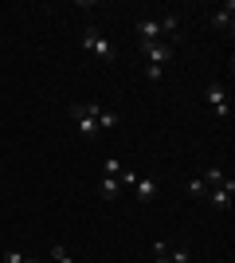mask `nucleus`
<instances>
[{
	"label": "nucleus",
	"mask_w": 235,
	"mask_h": 263,
	"mask_svg": "<svg viewBox=\"0 0 235 263\" xmlns=\"http://www.w3.org/2000/svg\"><path fill=\"white\" fill-rule=\"evenodd\" d=\"M82 47H87L94 59H102V63H114V59H118V47H114L98 28H87V32H82Z\"/></svg>",
	"instance_id": "nucleus-1"
},
{
	"label": "nucleus",
	"mask_w": 235,
	"mask_h": 263,
	"mask_svg": "<svg viewBox=\"0 0 235 263\" xmlns=\"http://www.w3.org/2000/svg\"><path fill=\"white\" fill-rule=\"evenodd\" d=\"M98 102H78V106H71V118L78 122V134L82 138H98Z\"/></svg>",
	"instance_id": "nucleus-2"
},
{
	"label": "nucleus",
	"mask_w": 235,
	"mask_h": 263,
	"mask_svg": "<svg viewBox=\"0 0 235 263\" xmlns=\"http://www.w3.org/2000/svg\"><path fill=\"white\" fill-rule=\"evenodd\" d=\"M204 95H208V106H212V114H216L220 122H227V114H231V99H227L224 83H220V79H212V83L204 87Z\"/></svg>",
	"instance_id": "nucleus-3"
},
{
	"label": "nucleus",
	"mask_w": 235,
	"mask_h": 263,
	"mask_svg": "<svg viewBox=\"0 0 235 263\" xmlns=\"http://www.w3.org/2000/svg\"><path fill=\"white\" fill-rule=\"evenodd\" d=\"M137 40H141V51L165 44V40H161V24H157V16H141V20H137Z\"/></svg>",
	"instance_id": "nucleus-4"
},
{
	"label": "nucleus",
	"mask_w": 235,
	"mask_h": 263,
	"mask_svg": "<svg viewBox=\"0 0 235 263\" xmlns=\"http://www.w3.org/2000/svg\"><path fill=\"white\" fill-rule=\"evenodd\" d=\"M231 193H235V185L227 181V185H216V189H208V197H204V200H208V204H212L216 212H227V209H231Z\"/></svg>",
	"instance_id": "nucleus-5"
},
{
	"label": "nucleus",
	"mask_w": 235,
	"mask_h": 263,
	"mask_svg": "<svg viewBox=\"0 0 235 263\" xmlns=\"http://www.w3.org/2000/svg\"><path fill=\"white\" fill-rule=\"evenodd\" d=\"M134 193H137L141 204H149V200H157V181H153V177H137V181H134Z\"/></svg>",
	"instance_id": "nucleus-6"
},
{
	"label": "nucleus",
	"mask_w": 235,
	"mask_h": 263,
	"mask_svg": "<svg viewBox=\"0 0 235 263\" xmlns=\"http://www.w3.org/2000/svg\"><path fill=\"white\" fill-rule=\"evenodd\" d=\"M145 55H149V63L165 67L168 59H173V44H157V47H145Z\"/></svg>",
	"instance_id": "nucleus-7"
},
{
	"label": "nucleus",
	"mask_w": 235,
	"mask_h": 263,
	"mask_svg": "<svg viewBox=\"0 0 235 263\" xmlns=\"http://www.w3.org/2000/svg\"><path fill=\"white\" fill-rule=\"evenodd\" d=\"M98 193H102V200H114L118 193H122V181H118V177H102V181H98Z\"/></svg>",
	"instance_id": "nucleus-8"
},
{
	"label": "nucleus",
	"mask_w": 235,
	"mask_h": 263,
	"mask_svg": "<svg viewBox=\"0 0 235 263\" xmlns=\"http://www.w3.org/2000/svg\"><path fill=\"white\" fill-rule=\"evenodd\" d=\"M231 12H235V4H224L220 12H212V24L216 28H231Z\"/></svg>",
	"instance_id": "nucleus-9"
},
{
	"label": "nucleus",
	"mask_w": 235,
	"mask_h": 263,
	"mask_svg": "<svg viewBox=\"0 0 235 263\" xmlns=\"http://www.w3.org/2000/svg\"><path fill=\"white\" fill-rule=\"evenodd\" d=\"M118 126V110H98V134Z\"/></svg>",
	"instance_id": "nucleus-10"
},
{
	"label": "nucleus",
	"mask_w": 235,
	"mask_h": 263,
	"mask_svg": "<svg viewBox=\"0 0 235 263\" xmlns=\"http://www.w3.org/2000/svg\"><path fill=\"white\" fill-rule=\"evenodd\" d=\"M122 169L125 165L118 161V157H106V161H102V177H122Z\"/></svg>",
	"instance_id": "nucleus-11"
},
{
	"label": "nucleus",
	"mask_w": 235,
	"mask_h": 263,
	"mask_svg": "<svg viewBox=\"0 0 235 263\" xmlns=\"http://www.w3.org/2000/svg\"><path fill=\"white\" fill-rule=\"evenodd\" d=\"M204 181H208V189H216V185H224V169L220 165H212L208 173H204Z\"/></svg>",
	"instance_id": "nucleus-12"
},
{
	"label": "nucleus",
	"mask_w": 235,
	"mask_h": 263,
	"mask_svg": "<svg viewBox=\"0 0 235 263\" xmlns=\"http://www.w3.org/2000/svg\"><path fill=\"white\" fill-rule=\"evenodd\" d=\"M188 193H192V197H208V181H204V177H192V181H188Z\"/></svg>",
	"instance_id": "nucleus-13"
},
{
	"label": "nucleus",
	"mask_w": 235,
	"mask_h": 263,
	"mask_svg": "<svg viewBox=\"0 0 235 263\" xmlns=\"http://www.w3.org/2000/svg\"><path fill=\"white\" fill-rule=\"evenodd\" d=\"M51 259H55V263H75V259H71V252L63 248V243H55V248H51Z\"/></svg>",
	"instance_id": "nucleus-14"
},
{
	"label": "nucleus",
	"mask_w": 235,
	"mask_h": 263,
	"mask_svg": "<svg viewBox=\"0 0 235 263\" xmlns=\"http://www.w3.org/2000/svg\"><path fill=\"white\" fill-rule=\"evenodd\" d=\"M161 75H165V67H157V63L145 67V79H149V83H161Z\"/></svg>",
	"instance_id": "nucleus-15"
},
{
	"label": "nucleus",
	"mask_w": 235,
	"mask_h": 263,
	"mask_svg": "<svg viewBox=\"0 0 235 263\" xmlns=\"http://www.w3.org/2000/svg\"><path fill=\"white\" fill-rule=\"evenodd\" d=\"M4 263H24V252H16V248H8V252H4Z\"/></svg>",
	"instance_id": "nucleus-16"
},
{
	"label": "nucleus",
	"mask_w": 235,
	"mask_h": 263,
	"mask_svg": "<svg viewBox=\"0 0 235 263\" xmlns=\"http://www.w3.org/2000/svg\"><path fill=\"white\" fill-rule=\"evenodd\" d=\"M118 181H122V185H130V189H134V181H137V173H134V169H122V177H118Z\"/></svg>",
	"instance_id": "nucleus-17"
},
{
	"label": "nucleus",
	"mask_w": 235,
	"mask_h": 263,
	"mask_svg": "<svg viewBox=\"0 0 235 263\" xmlns=\"http://www.w3.org/2000/svg\"><path fill=\"white\" fill-rule=\"evenodd\" d=\"M24 263H39V259H28V255H24Z\"/></svg>",
	"instance_id": "nucleus-18"
},
{
	"label": "nucleus",
	"mask_w": 235,
	"mask_h": 263,
	"mask_svg": "<svg viewBox=\"0 0 235 263\" xmlns=\"http://www.w3.org/2000/svg\"><path fill=\"white\" fill-rule=\"evenodd\" d=\"M157 263H168V259H165V255H161V259H157Z\"/></svg>",
	"instance_id": "nucleus-19"
},
{
	"label": "nucleus",
	"mask_w": 235,
	"mask_h": 263,
	"mask_svg": "<svg viewBox=\"0 0 235 263\" xmlns=\"http://www.w3.org/2000/svg\"><path fill=\"white\" fill-rule=\"evenodd\" d=\"M216 263H220V259H216Z\"/></svg>",
	"instance_id": "nucleus-20"
}]
</instances>
